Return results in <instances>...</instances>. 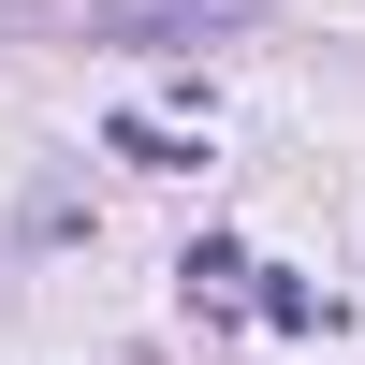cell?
Listing matches in <instances>:
<instances>
[{
  "mask_svg": "<svg viewBox=\"0 0 365 365\" xmlns=\"http://www.w3.org/2000/svg\"><path fill=\"white\" fill-rule=\"evenodd\" d=\"M205 15H234V0H88L103 44H161V29H205Z\"/></svg>",
  "mask_w": 365,
  "mask_h": 365,
  "instance_id": "6da1fadb",
  "label": "cell"
}]
</instances>
